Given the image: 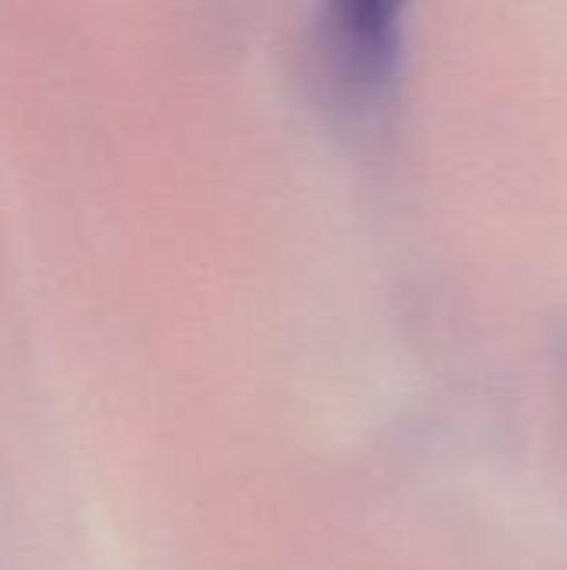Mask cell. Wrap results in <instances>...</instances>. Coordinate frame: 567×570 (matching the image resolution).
Returning <instances> with one entry per match:
<instances>
[{"label": "cell", "mask_w": 567, "mask_h": 570, "mask_svg": "<svg viewBox=\"0 0 567 570\" xmlns=\"http://www.w3.org/2000/svg\"><path fill=\"white\" fill-rule=\"evenodd\" d=\"M408 0H324L314 20L311 77L321 107L344 124L374 120L394 97Z\"/></svg>", "instance_id": "1"}]
</instances>
